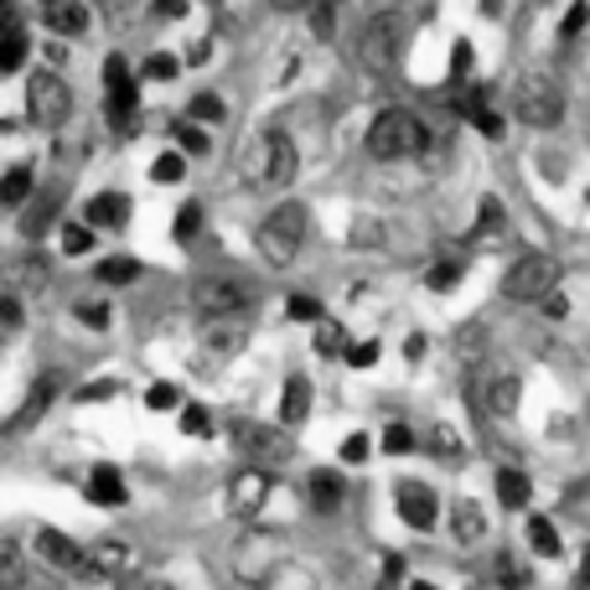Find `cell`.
Here are the masks:
<instances>
[{
  "label": "cell",
  "mask_w": 590,
  "mask_h": 590,
  "mask_svg": "<svg viewBox=\"0 0 590 590\" xmlns=\"http://www.w3.org/2000/svg\"><path fill=\"white\" fill-rule=\"evenodd\" d=\"M295 172H300V156H295V140L285 130H270V135L255 140V151H249V181L255 187L280 192L295 181Z\"/></svg>",
  "instance_id": "obj_4"
},
{
  "label": "cell",
  "mask_w": 590,
  "mask_h": 590,
  "mask_svg": "<svg viewBox=\"0 0 590 590\" xmlns=\"http://www.w3.org/2000/svg\"><path fill=\"white\" fill-rule=\"evenodd\" d=\"M384 5H399V0H384Z\"/></svg>",
  "instance_id": "obj_61"
},
{
  "label": "cell",
  "mask_w": 590,
  "mask_h": 590,
  "mask_svg": "<svg viewBox=\"0 0 590 590\" xmlns=\"http://www.w3.org/2000/svg\"><path fill=\"white\" fill-rule=\"evenodd\" d=\"M181 430L187 435H213V414L202 410V404H187V410H181Z\"/></svg>",
  "instance_id": "obj_39"
},
{
  "label": "cell",
  "mask_w": 590,
  "mask_h": 590,
  "mask_svg": "<svg viewBox=\"0 0 590 590\" xmlns=\"http://www.w3.org/2000/svg\"><path fill=\"white\" fill-rule=\"evenodd\" d=\"M311 0H275V11H306Z\"/></svg>",
  "instance_id": "obj_56"
},
{
  "label": "cell",
  "mask_w": 590,
  "mask_h": 590,
  "mask_svg": "<svg viewBox=\"0 0 590 590\" xmlns=\"http://www.w3.org/2000/svg\"><path fill=\"white\" fill-rule=\"evenodd\" d=\"M42 11H47V26L58 37H83L88 32V5L83 0H58V5H42Z\"/></svg>",
  "instance_id": "obj_18"
},
{
  "label": "cell",
  "mask_w": 590,
  "mask_h": 590,
  "mask_svg": "<svg viewBox=\"0 0 590 590\" xmlns=\"http://www.w3.org/2000/svg\"><path fill=\"white\" fill-rule=\"evenodd\" d=\"M393 503H399V518H404L410 529H435V518H440V503H435V492L420 487V482H404Z\"/></svg>",
  "instance_id": "obj_12"
},
{
  "label": "cell",
  "mask_w": 590,
  "mask_h": 590,
  "mask_svg": "<svg viewBox=\"0 0 590 590\" xmlns=\"http://www.w3.org/2000/svg\"><path fill=\"white\" fill-rule=\"evenodd\" d=\"M451 529H456V539H461V544H476V539L487 533V512L476 508V503H456Z\"/></svg>",
  "instance_id": "obj_23"
},
{
  "label": "cell",
  "mask_w": 590,
  "mask_h": 590,
  "mask_svg": "<svg viewBox=\"0 0 590 590\" xmlns=\"http://www.w3.org/2000/svg\"><path fill=\"white\" fill-rule=\"evenodd\" d=\"M311 414V384L295 374V378H285V393H280V420L285 425H300Z\"/></svg>",
  "instance_id": "obj_19"
},
{
  "label": "cell",
  "mask_w": 590,
  "mask_h": 590,
  "mask_svg": "<svg viewBox=\"0 0 590 590\" xmlns=\"http://www.w3.org/2000/svg\"><path fill=\"white\" fill-rule=\"evenodd\" d=\"M79 321H88V327H109V306H104V300H83Z\"/></svg>",
  "instance_id": "obj_51"
},
{
  "label": "cell",
  "mask_w": 590,
  "mask_h": 590,
  "mask_svg": "<svg viewBox=\"0 0 590 590\" xmlns=\"http://www.w3.org/2000/svg\"><path fill=\"white\" fill-rule=\"evenodd\" d=\"M98 280L104 285H130V280H140V259H104L98 264Z\"/></svg>",
  "instance_id": "obj_31"
},
{
  "label": "cell",
  "mask_w": 590,
  "mask_h": 590,
  "mask_svg": "<svg viewBox=\"0 0 590 590\" xmlns=\"http://www.w3.org/2000/svg\"><path fill=\"white\" fill-rule=\"evenodd\" d=\"M145 590H172V586H166V580H151V586H145Z\"/></svg>",
  "instance_id": "obj_57"
},
{
  "label": "cell",
  "mask_w": 590,
  "mask_h": 590,
  "mask_svg": "<svg viewBox=\"0 0 590 590\" xmlns=\"http://www.w3.org/2000/svg\"><path fill=\"white\" fill-rule=\"evenodd\" d=\"M130 79V62L119 58V52H109V58H104V88H115V83H125Z\"/></svg>",
  "instance_id": "obj_47"
},
{
  "label": "cell",
  "mask_w": 590,
  "mask_h": 590,
  "mask_svg": "<svg viewBox=\"0 0 590 590\" xmlns=\"http://www.w3.org/2000/svg\"><path fill=\"white\" fill-rule=\"evenodd\" d=\"M21 332V300L16 295H0V337Z\"/></svg>",
  "instance_id": "obj_43"
},
{
  "label": "cell",
  "mask_w": 590,
  "mask_h": 590,
  "mask_svg": "<svg viewBox=\"0 0 590 590\" xmlns=\"http://www.w3.org/2000/svg\"><path fill=\"white\" fill-rule=\"evenodd\" d=\"M177 73H181V62L172 58V52H151L145 68H140V79H151V83H172Z\"/></svg>",
  "instance_id": "obj_34"
},
{
  "label": "cell",
  "mask_w": 590,
  "mask_h": 590,
  "mask_svg": "<svg viewBox=\"0 0 590 590\" xmlns=\"http://www.w3.org/2000/svg\"><path fill=\"white\" fill-rule=\"evenodd\" d=\"M197 228H202V202H187V208L177 213V228H172V234L187 244V238H197Z\"/></svg>",
  "instance_id": "obj_37"
},
{
  "label": "cell",
  "mask_w": 590,
  "mask_h": 590,
  "mask_svg": "<svg viewBox=\"0 0 590 590\" xmlns=\"http://www.w3.org/2000/svg\"><path fill=\"white\" fill-rule=\"evenodd\" d=\"M554 285H559V259L554 255L512 259V270L503 275V295H508V300H523V306H539Z\"/></svg>",
  "instance_id": "obj_6"
},
{
  "label": "cell",
  "mask_w": 590,
  "mask_h": 590,
  "mask_svg": "<svg viewBox=\"0 0 590 590\" xmlns=\"http://www.w3.org/2000/svg\"><path fill=\"white\" fill-rule=\"evenodd\" d=\"M0 5H11V0H0Z\"/></svg>",
  "instance_id": "obj_62"
},
{
  "label": "cell",
  "mask_w": 590,
  "mask_h": 590,
  "mask_svg": "<svg viewBox=\"0 0 590 590\" xmlns=\"http://www.w3.org/2000/svg\"><path fill=\"white\" fill-rule=\"evenodd\" d=\"M342 461H368V435H347V440H342Z\"/></svg>",
  "instance_id": "obj_52"
},
{
  "label": "cell",
  "mask_w": 590,
  "mask_h": 590,
  "mask_svg": "<svg viewBox=\"0 0 590 590\" xmlns=\"http://www.w3.org/2000/svg\"><path fill=\"white\" fill-rule=\"evenodd\" d=\"M264 590H311V580H306L300 570H275V580H270Z\"/></svg>",
  "instance_id": "obj_50"
},
{
  "label": "cell",
  "mask_w": 590,
  "mask_h": 590,
  "mask_svg": "<svg viewBox=\"0 0 590 590\" xmlns=\"http://www.w3.org/2000/svg\"><path fill=\"white\" fill-rule=\"evenodd\" d=\"M26 580V550L16 539H0V590H16Z\"/></svg>",
  "instance_id": "obj_22"
},
{
  "label": "cell",
  "mask_w": 590,
  "mask_h": 590,
  "mask_svg": "<svg viewBox=\"0 0 590 590\" xmlns=\"http://www.w3.org/2000/svg\"><path fill=\"white\" fill-rule=\"evenodd\" d=\"M264 497H270V476H264V467H249V472L234 476V487H228V508H234L238 518H255V512L264 508Z\"/></svg>",
  "instance_id": "obj_11"
},
{
  "label": "cell",
  "mask_w": 590,
  "mask_h": 590,
  "mask_svg": "<svg viewBox=\"0 0 590 590\" xmlns=\"http://www.w3.org/2000/svg\"><path fill=\"white\" fill-rule=\"evenodd\" d=\"M384 451H389V456H404V451H414V435H410V425H389V430H384Z\"/></svg>",
  "instance_id": "obj_42"
},
{
  "label": "cell",
  "mask_w": 590,
  "mask_h": 590,
  "mask_svg": "<svg viewBox=\"0 0 590 590\" xmlns=\"http://www.w3.org/2000/svg\"><path fill=\"white\" fill-rule=\"evenodd\" d=\"M512 115L533 125V130H550L565 119V83L554 73H523L518 88H512Z\"/></svg>",
  "instance_id": "obj_3"
},
{
  "label": "cell",
  "mask_w": 590,
  "mask_h": 590,
  "mask_svg": "<svg viewBox=\"0 0 590 590\" xmlns=\"http://www.w3.org/2000/svg\"><path fill=\"white\" fill-rule=\"evenodd\" d=\"M399 47H404V21H399V11H378V16L363 26V37H357V58L368 62L374 73H389L393 58H399Z\"/></svg>",
  "instance_id": "obj_8"
},
{
  "label": "cell",
  "mask_w": 590,
  "mask_h": 590,
  "mask_svg": "<svg viewBox=\"0 0 590 590\" xmlns=\"http://www.w3.org/2000/svg\"><path fill=\"white\" fill-rule=\"evenodd\" d=\"M187 177V156L181 151H166V156H156V166H151V181H161V187H172V181Z\"/></svg>",
  "instance_id": "obj_33"
},
{
  "label": "cell",
  "mask_w": 590,
  "mask_h": 590,
  "mask_svg": "<svg viewBox=\"0 0 590 590\" xmlns=\"http://www.w3.org/2000/svg\"><path fill=\"white\" fill-rule=\"evenodd\" d=\"M68 115H73V88H68L52 68H37V73L26 79V119H32L37 130H58Z\"/></svg>",
  "instance_id": "obj_5"
},
{
  "label": "cell",
  "mask_w": 590,
  "mask_h": 590,
  "mask_svg": "<svg viewBox=\"0 0 590 590\" xmlns=\"http://www.w3.org/2000/svg\"><path fill=\"white\" fill-rule=\"evenodd\" d=\"M151 11H156L161 21H181V16H187V0H156Z\"/></svg>",
  "instance_id": "obj_54"
},
{
  "label": "cell",
  "mask_w": 590,
  "mask_h": 590,
  "mask_svg": "<svg viewBox=\"0 0 590 590\" xmlns=\"http://www.w3.org/2000/svg\"><path fill=\"white\" fill-rule=\"evenodd\" d=\"M177 145H181V156H208V130H202L197 119H181V125H177Z\"/></svg>",
  "instance_id": "obj_30"
},
{
  "label": "cell",
  "mask_w": 590,
  "mask_h": 590,
  "mask_svg": "<svg viewBox=\"0 0 590 590\" xmlns=\"http://www.w3.org/2000/svg\"><path fill=\"white\" fill-rule=\"evenodd\" d=\"M456 275H461V264H435V270H430V291H451Z\"/></svg>",
  "instance_id": "obj_53"
},
{
  "label": "cell",
  "mask_w": 590,
  "mask_h": 590,
  "mask_svg": "<svg viewBox=\"0 0 590 590\" xmlns=\"http://www.w3.org/2000/svg\"><path fill=\"white\" fill-rule=\"evenodd\" d=\"M26 62V37L21 32H0V73H16Z\"/></svg>",
  "instance_id": "obj_32"
},
{
  "label": "cell",
  "mask_w": 590,
  "mask_h": 590,
  "mask_svg": "<svg viewBox=\"0 0 590 590\" xmlns=\"http://www.w3.org/2000/svg\"><path fill=\"white\" fill-rule=\"evenodd\" d=\"M425 119L414 115V109H378L374 125H368V156L374 161H404V156H420L425 151Z\"/></svg>",
  "instance_id": "obj_1"
},
{
  "label": "cell",
  "mask_w": 590,
  "mask_h": 590,
  "mask_svg": "<svg viewBox=\"0 0 590 590\" xmlns=\"http://www.w3.org/2000/svg\"><path fill=\"white\" fill-rule=\"evenodd\" d=\"M539 306H544V311H550V316H565V311H570V306H565V295H559V285H554V291L544 295Z\"/></svg>",
  "instance_id": "obj_55"
},
{
  "label": "cell",
  "mask_w": 590,
  "mask_h": 590,
  "mask_svg": "<svg viewBox=\"0 0 590 590\" xmlns=\"http://www.w3.org/2000/svg\"><path fill=\"white\" fill-rule=\"evenodd\" d=\"M16 275H21V285H37V291H42L52 270H47V259H37V255H32V259H26V264H21V270H16Z\"/></svg>",
  "instance_id": "obj_46"
},
{
  "label": "cell",
  "mask_w": 590,
  "mask_h": 590,
  "mask_svg": "<svg viewBox=\"0 0 590 590\" xmlns=\"http://www.w3.org/2000/svg\"><path fill=\"white\" fill-rule=\"evenodd\" d=\"M586 580H590V550H586Z\"/></svg>",
  "instance_id": "obj_58"
},
{
  "label": "cell",
  "mask_w": 590,
  "mask_h": 590,
  "mask_svg": "<svg viewBox=\"0 0 590 590\" xmlns=\"http://www.w3.org/2000/svg\"><path fill=\"white\" fill-rule=\"evenodd\" d=\"M497 497H503V508H529L533 503V482L523 472H512V467H503V472H497Z\"/></svg>",
  "instance_id": "obj_20"
},
{
  "label": "cell",
  "mask_w": 590,
  "mask_h": 590,
  "mask_svg": "<svg viewBox=\"0 0 590 590\" xmlns=\"http://www.w3.org/2000/svg\"><path fill=\"white\" fill-rule=\"evenodd\" d=\"M58 389H62V374H42L32 389H26V399H21V410L5 420V435H21V430H32L42 414L52 410V399H58Z\"/></svg>",
  "instance_id": "obj_10"
},
{
  "label": "cell",
  "mask_w": 590,
  "mask_h": 590,
  "mask_svg": "<svg viewBox=\"0 0 590 590\" xmlns=\"http://www.w3.org/2000/svg\"><path fill=\"white\" fill-rule=\"evenodd\" d=\"M306 228H311V217H306V208L300 202H280L275 213L259 223V259L264 264H275V270H285V264H295V255H300V244H306Z\"/></svg>",
  "instance_id": "obj_2"
},
{
  "label": "cell",
  "mask_w": 590,
  "mask_h": 590,
  "mask_svg": "<svg viewBox=\"0 0 590 590\" xmlns=\"http://www.w3.org/2000/svg\"><path fill=\"white\" fill-rule=\"evenodd\" d=\"M306 11H311V32H316V37L332 42L337 37V0H311Z\"/></svg>",
  "instance_id": "obj_27"
},
{
  "label": "cell",
  "mask_w": 590,
  "mask_h": 590,
  "mask_svg": "<svg viewBox=\"0 0 590 590\" xmlns=\"http://www.w3.org/2000/svg\"><path fill=\"white\" fill-rule=\"evenodd\" d=\"M62 255H88V249H94V228H88V223H62Z\"/></svg>",
  "instance_id": "obj_26"
},
{
  "label": "cell",
  "mask_w": 590,
  "mask_h": 590,
  "mask_svg": "<svg viewBox=\"0 0 590 590\" xmlns=\"http://www.w3.org/2000/svg\"><path fill=\"white\" fill-rule=\"evenodd\" d=\"M177 404H181L177 384H151L145 389V410H177Z\"/></svg>",
  "instance_id": "obj_36"
},
{
  "label": "cell",
  "mask_w": 590,
  "mask_h": 590,
  "mask_svg": "<svg viewBox=\"0 0 590 590\" xmlns=\"http://www.w3.org/2000/svg\"><path fill=\"white\" fill-rule=\"evenodd\" d=\"M37 5H58V0H37Z\"/></svg>",
  "instance_id": "obj_59"
},
{
  "label": "cell",
  "mask_w": 590,
  "mask_h": 590,
  "mask_svg": "<svg viewBox=\"0 0 590 590\" xmlns=\"http://www.w3.org/2000/svg\"><path fill=\"white\" fill-rule=\"evenodd\" d=\"M285 311H291V321H321V300L316 295H291Z\"/></svg>",
  "instance_id": "obj_38"
},
{
  "label": "cell",
  "mask_w": 590,
  "mask_h": 590,
  "mask_svg": "<svg viewBox=\"0 0 590 590\" xmlns=\"http://www.w3.org/2000/svg\"><path fill=\"white\" fill-rule=\"evenodd\" d=\"M130 559H135V554H130L125 539H98L94 550L83 554V570L88 575H119V570H130Z\"/></svg>",
  "instance_id": "obj_16"
},
{
  "label": "cell",
  "mask_w": 590,
  "mask_h": 590,
  "mask_svg": "<svg viewBox=\"0 0 590 590\" xmlns=\"http://www.w3.org/2000/svg\"><path fill=\"white\" fill-rule=\"evenodd\" d=\"M234 440H238V451L249 456V461H259V467H280V461H291V440H285L280 430H270V425H259V420H238Z\"/></svg>",
  "instance_id": "obj_9"
},
{
  "label": "cell",
  "mask_w": 590,
  "mask_h": 590,
  "mask_svg": "<svg viewBox=\"0 0 590 590\" xmlns=\"http://www.w3.org/2000/svg\"><path fill=\"white\" fill-rule=\"evenodd\" d=\"M467 68H472V42H456L451 47V79L461 83L467 79Z\"/></svg>",
  "instance_id": "obj_49"
},
{
  "label": "cell",
  "mask_w": 590,
  "mask_h": 590,
  "mask_svg": "<svg viewBox=\"0 0 590 590\" xmlns=\"http://www.w3.org/2000/svg\"><path fill=\"white\" fill-rule=\"evenodd\" d=\"M306 487H311V503L321 512H332L337 503H342V482H337V472H311V482H306Z\"/></svg>",
  "instance_id": "obj_25"
},
{
  "label": "cell",
  "mask_w": 590,
  "mask_h": 590,
  "mask_svg": "<svg viewBox=\"0 0 590 590\" xmlns=\"http://www.w3.org/2000/svg\"><path fill=\"white\" fill-rule=\"evenodd\" d=\"M414 590H435V586H414Z\"/></svg>",
  "instance_id": "obj_60"
},
{
  "label": "cell",
  "mask_w": 590,
  "mask_h": 590,
  "mask_svg": "<svg viewBox=\"0 0 590 590\" xmlns=\"http://www.w3.org/2000/svg\"><path fill=\"white\" fill-rule=\"evenodd\" d=\"M347 363H353V368H374V363H378V342H353V347H347Z\"/></svg>",
  "instance_id": "obj_48"
},
{
  "label": "cell",
  "mask_w": 590,
  "mask_h": 590,
  "mask_svg": "<svg viewBox=\"0 0 590 590\" xmlns=\"http://www.w3.org/2000/svg\"><path fill=\"white\" fill-rule=\"evenodd\" d=\"M192 306L208 321H217V316H244L255 306V291H249V280H238V275H202L192 285Z\"/></svg>",
  "instance_id": "obj_7"
},
{
  "label": "cell",
  "mask_w": 590,
  "mask_h": 590,
  "mask_svg": "<svg viewBox=\"0 0 590 590\" xmlns=\"http://www.w3.org/2000/svg\"><path fill=\"white\" fill-rule=\"evenodd\" d=\"M529 544L533 554H559V529L550 518H529Z\"/></svg>",
  "instance_id": "obj_29"
},
{
  "label": "cell",
  "mask_w": 590,
  "mask_h": 590,
  "mask_svg": "<svg viewBox=\"0 0 590 590\" xmlns=\"http://www.w3.org/2000/svg\"><path fill=\"white\" fill-rule=\"evenodd\" d=\"M115 393H119L115 378H98V384H83L79 389V404H98V399H115Z\"/></svg>",
  "instance_id": "obj_45"
},
{
  "label": "cell",
  "mask_w": 590,
  "mask_h": 590,
  "mask_svg": "<svg viewBox=\"0 0 590 590\" xmlns=\"http://www.w3.org/2000/svg\"><path fill=\"white\" fill-rule=\"evenodd\" d=\"M83 223H88V228H125V223H130V197H125V192H98V197H88V208H83Z\"/></svg>",
  "instance_id": "obj_13"
},
{
  "label": "cell",
  "mask_w": 590,
  "mask_h": 590,
  "mask_svg": "<svg viewBox=\"0 0 590 590\" xmlns=\"http://www.w3.org/2000/svg\"><path fill=\"white\" fill-rule=\"evenodd\" d=\"M244 347V332L234 327V316H217V327H208V353H238Z\"/></svg>",
  "instance_id": "obj_24"
},
{
  "label": "cell",
  "mask_w": 590,
  "mask_h": 590,
  "mask_svg": "<svg viewBox=\"0 0 590 590\" xmlns=\"http://www.w3.org/2000/svg\"><path fill=\"white\" fill-rule=\"evenodd\" d=\"M125 476H119V467H109V461H98L94 472H88V503L94 508H125Z\"/></svg>",
  "instance_id": "obj_15"
},
{
  "label": "cell",
  "mask_w": 590,
  "mask_h": 590,
  "mask_svg": "<svg viewBox=\"0 0 590 590\" xmlns=\"http://www.w3.org/2000/svg\"><path fill=\"white\" fill-rule=\"evenodd\" d=\"M316 347H321V353H347V342H342V327H337V321H321V332H316Z\"/></svg>",
  "instance_id": "obj_44"
},
{
  "label": "cell",
  "mask_w": 590,
  "mask_h": 590,
  "mask_svg": "<svg viewBox=\"0 0 590 590\" xmlns=\"http://www.w3.org/2000/svg\"><path fill=\"white\" fill-rule=\"evenodd\" d=\"M32 187H37L32 166H11V172L0 177V208H21V202H32Z\"/></svg>",
  "instance_id": "obj_21"
},
{
  "label": "cell",
  "mask_w": 590,
  "mask_h": 590,
  "mask_svg": "<svg viewBox=\"0 0 590 590\" xmlns=\"http://www.w3.org/2000/svg\"><path fill=\"white\" fill-rule=\"evenodd\" d=\"M482 384H487V410L497 414V420H508L512 410H518V393H523V384H518V374H508V368H487V378H482Z\"/></svg>",
  "instance_id": "obj_14"
},
{
  "label": "cell",
  "mask_w": 590,
  "mask_h": 590,
  "mask_svg": "<svg viewBox=\"0 0 590 590\" xmlns=\"http://www.w3.org/2000/svg\"><path fill=\"white\" fill-rule=\"evenodd\" d=\"M223 115H228V109H223L217 94H197L192 104H187V119H197V125H223Z\"/></svg>",
  "instance_id": "obj_28"
},
{
  "label": "cell",
  "mask_w": 590,
  "mask_h": 590,
  "mask_svg": "<svg viewBox=\"0 0 590 590\" xmlns=\"http://www.w3.org/2000/svg\"><path fill=\"white\" fill-rule=\"evenodd\" d=\"M586 21H590V5H586V0H575L570 11H565V26H559V37L575 42L580 32H586Z\"/></svg>",
  "instance_id": "obj_40"
},
{
  "label": "cell",
  "mask_w": 590,
  "mask_h": 590,
  "mask_svg": "<svg viewBox=\"0 0 590 590\" xmlns=\"http://www.w3.org/2000/svg\"><path fill=\"white\" fill-rule=\"evenodd\" d=\"M37 559H47L52 570H79L83 565L79 544H73L68 533H58V529H37Z\"/></svg>",
  "instance_id": "obj_17"
},
{
  "label": "cell",
  "mask_w": 590,
  "mask_h": 590,
  "mask_svg": "<svg viewBox=\"0 0 590 590\" xmlns=\"http://www.w3.org/2000/svg\"><path fill=\"white\" fill-rule=\"evenodd\" d=\"M497 580H503L508 590H518V586H529V570H523L512 554H503V559H497Z\"/></svg>",
  "instance_id": "obj_41"
},
{
  "label": "cell",
  "mask_w": 590,
  "mask_h": 590,
  "mask_svg": "<svg viewBox=\"0 0 590 590\" xmlns=\"http://www.w3.org/2000/svg\"><path fill=\"white\" fill-rule=\"evenodd\" d=\"M430 446H435V456H440V461H461V435H456L451 425H435Z\"/></svg>",
  "instance_id": "obj_35"
}]
</instances>
